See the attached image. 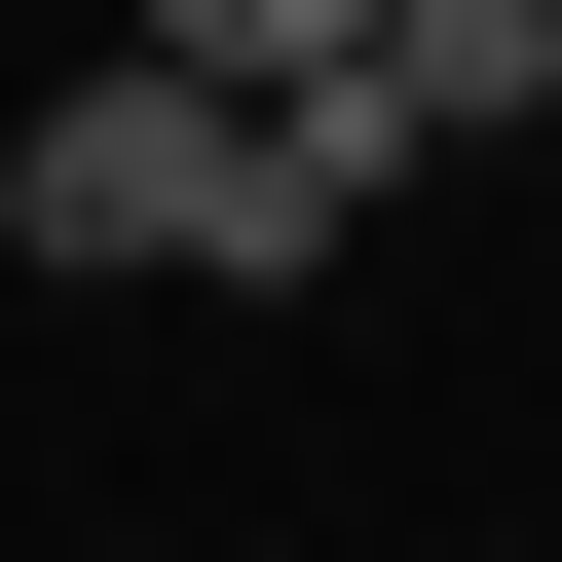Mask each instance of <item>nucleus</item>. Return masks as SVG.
<instances>
[{
	"mask_svg": "<svg viewBox=\"0 0 562 562\" xmlns=\"http://www.w3.org/2000/svg\"><path fill=\"white\" fill-rule=\"evenodd\" d=\"M0 225H38V262H225V76H76V113H0Z\"/></svg>",
	"mask_w": 562,
	"mask_h": 562,
	"instance_id": "f257e3e1",
	"label": "nucleus"
},
{
	"mask_svg": "<svg viewBox=\"0 0 562 562\" xmlns=\"http://www.w3.org/2000/svg\"><path fill=\"white\" fill-rule=\"evenodd\" d=\"M487 113H562V0H375V150H487Z\"/></svg>",
	"mask_w": 562,
	"mask_h": 562,
	"instance_id": "f03ea898",
	"label": "nucleus"
}]
</instances>
